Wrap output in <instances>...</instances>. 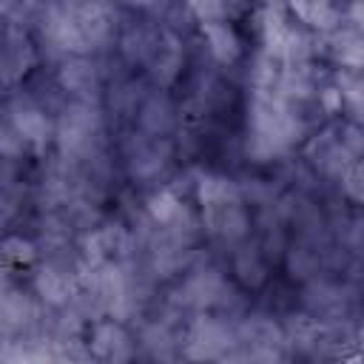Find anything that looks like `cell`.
<instances>
[{
    "instance_id": "obj_4",
    "label": "cell",
    "mask_w": 364,
    "mask_h": 364,
    "mask_svg": "<svg viewBox=\"0 0 364 364\" xmlns=\"http://www.w3.org/2000/svg\"><path fill=\"white\" fill-rule=\"evenodd\" d=\"M125 159H128L131 176L151 179V176L162 173L165 165L171 162V145L165 142V136H151L142 131L125 142Z\"/></svg>"
},
{
    "instance_id": "obj_25",
    "label": "cell",
    "mask_w": 364,
    "mask_h": 364,
    "mask_svg": "<svg viewBox=\"0 0 364 364\" xmlns=\"http://www.w3.org/2000/svg\"><path fill=\"white\" fill-rule=\"evenodd\" d=\"M26 148H28V145L23 142V136L17 134V128L11 125V119H3V122H0V156L14 159V156H20Z\"/></svg>"
},
{
    "instance_id": "obj_13",
    "label": "cell",
    "mask_w": 364,
    "mask_h": 364,
    "mask_svg": "<svg viewBox=\"0 0 364 364\" xmlns=\"http://www.w3.org/2000/svg\"><path fill=\"white\" fill-rule=\"evenodd\" d=\"M290 9L301 23L318 31H333L341 23V14L333 6V0H290Z\"/></svg>"
},
{
    "instance_id": "obj_11",
    "label": "cell",
    "mask_w": 364,
    "mask_h": 364,
    "mask_svg": "<svg viewBox=\"0 0 364 364\" xmlns=\"http://www.w3.org/2000/svg\"><path fill=\"white\" fill-rule=\"evenodd\" d=\"M34 318H37V307L26 293L14 287H6L0 293V327L3 330H11V333L26 330Z\"/></svg>"
},
{
    "instance_id": "obj_28",
    "label": "cell",
    "mask_w": 364,
    "mask_h": 364,
    "mask_svg": "<svg viewBox=\"0 0 364 364\" xmlns=\"http://www.w3.org/2000/svg\"><path fill=\"white\" fill-rule=\"evenodd\" d=\"M128 3H136V6H148L151 0H128Z\"/></svg>"
},
{
    "instance_id": "obj_9",
    "label": "cell",
    "mask_w": 364,
    "mask_h": 364,
    "mask_svg": "<svg viewBox=\"0 0 364 364\" xmlns=\"http://www.w3.org/2000/svg\"><path fill=\"white\" fill-rule=\"evenodd\" d=\"M57 80H60V88L65 94H74L77 100H91V94L97 91L100 71H97V65L85 54H71L63 63Z\"/></svg>"
},
{
    "instance_id": "obj_14",
    "label": "cell",
    "mask_w": 364,
    "mask_h": 364,
    "mask_svg": "<svg viewBox=\"0 0 364 364\" xmlns=\"http://www.w3.org/2000/svg\"><path fill=\"white\" fill-rule=\"evenodd\" d=\"M202 31H205V40H208V48L210 54L219 60V63H233L239 54H242V43L236 37V31L225 23V20H213V23H202Z\"/></svg>"
},
{
    "instance_id": "obj_3",
    "label": "cell",
    "mask_w": 364,
    "mask_h": 364,
    "mask_svg": "<svg viewBox=\"0 0 364 364\" xmlns=\"http://www.w3.org/2000/svg\"><path fill=\"white\" fill-rule=\"evenodd\" d=\"M233 344H239L236 330L222 318L202 316L193 321V327L188 333V355L191 358H228Z\"/></svg>"
},
{
    "instance_id": "obj_17",
    "label": "cell",
    "mask_w": 364,
    "mask_h": 364,
    "mask_svg": "<svg viewBox=\"0 0 364 364\" xmlns=\"http://www.w3.org/2000/svg\"><path fill=\"white\" fill-rule=\"evenodd\" d=\"M156 37H159V31H154V28H148V26H131V28L122 34L119 48H122L125 60H131V63H145V60L151 57V51H154Z\"/></svg>"
},
{
    "instance_id": "obj_18",
    "label": "cell",
    "mask_w": 364,
    "mask_h": 364,
    "mask_svg": "<svg viewBox=\"0 0 364 364\" xmlns=\"http://www.w3.org/2000/svg\"><path fill=\"white\" fill-rule=\"evenodd\" d=\"M233 270H236L239 282H245L247 287H259L264 282V276H267L262 247H242V250H236Z\"/></svg>"
},
{
    "instance_id": "obj_15",
    "label": "cell",
    "mask_w": 364,
    "mask_h": 364,
    "mask_svg": "<svg viewBox=\"0 0 364 364\" xmlns=\"http://www.w3.org/2000/svg\"><path fill=\"white\" fill-rule=\"evenodd\" d=\"M330 54H333L344 68H358V65H361V34H358V28H355V26L333 28Z\"/></svg>"
},
{
    "instance_id": "obj_23",
    "label": "cell",
    "mask_w": 364,
    "mask_h": 364,
    "mask_svg": "<svg viewBox=\"0 0 364 364\" xmlns=\"http://www.w3.org/2000/svg\"><path fill=\"white\" fill-rule=\"evenodd\" d=\"M338 97L347 100L353 108L361 105V77H358V68H341L338 74Z\"/></svg>"
},
{
    "instance_id": "obj_19",
    "label": "cell",
    "mask_w": 364,
    "mask_h": 364,
    "mask_svg": "<svg viewBox=\"0 0 364 364\" xmlns=\"http://www.w3.org/2000/svg\"><path fill=\"white\" fill-rule=\"evenodd\" d=\"M304 301L316 316H333L341 310V290L327 282H316V284H310Z\"/></svg>"
},
{
    "instance_id": "obj_20",
    "label": "cell",
    "mask_w": 364,
    "mask_h": 364,
    "mask_svg": "<svg viewBox=\"0 0 364 364\" xmlns=\"http://www.w3.org/2000/svg\"><path fill=\"white\" fill-rule=\"evenodd\" d=\"M185 202L171 191V188H162V191H156L151 199H148V216L156 222V225H168L173 216H176V210L182 208Z\"/></svg>"
},
{
    "instance_id": "obj_7",
    "label": "cell",
    "mask_w": 364,
    "mask_h": 364,
    "mask_svg": "<svg viewBox=\"0 0 364 364\" xmlns=\"http://www.w3.org/2000/svg\"><path fill=\"white\" fill-rule=\"evenodd\" d=\"M34 290L46 304H68L77 290V270H68V264L60 262H46L34 273Z\"/></svg>"
},
{
    "instance_id": "obj_16",
    "label": "cell",
    "mask_w": 364,
    "mask_h": 364,
    "mask_svg": "<svg viewBox=\"0 0 364 364\" xmlns=\"http://www.w3.org/2000/svg\"><path fill=\"white\" fill-rule=\"evenodd\" d=\"M199 202H202V208L228 205V202H242V191H239V185L230 182L228 176L208 173V176L199 179Z\"/></svg>"
},
{
    "instance_id": "obj_10",
    "label": "cell",
    "mask_w": 364,
    "mask_h": 364,
    "mask_svg": "<svg viewBox=\"0 0 364 364\" xmlns=\"http://www.w3.org/2000/svg\"><path fill=\"white\" fill-rule=\"evenodd\" d=\"M91 350H94L97 358H105V361H122V358H131L134 355L131 336L117 321H97L94 324Z\"/></svg>"
},
{
    "instance_id": "obj_21",
    "label": "cell",
    "mask_w": 364,
    "mask_h": 364,
    "mask_svg": "<svg viewBox=\"0 0 364 364\" xmlns=\"http://www.w3.org/2000/svg\"><path fill=\"white\" fill-rule=\"evenodd\" d=\"M287 267L296 279H310L318 270V253L310 245H299L287 253Z\"/></svg>"
},
{
    "instance_id": "obj_27",
    "label": "cell",
    "mask_w": 364,
    "mask_h": 364,
    "mask_svg": "<svg viewBox=\"0 0 364 364\" xmlns=\"http://www.w3.org/2000/svg\"><path fill=\"white\" fill-rule=\"evenodd\" d=\"M338 176H341L344 193H347L353 202H358V199H361V165H358V159H353Z\"/></svg>"
},
{
    "instance_id": "obj_12",
    "label": "cell",
    "mask_w": 364,
    "mask_h": 364,
    "mask_svg": "<svg viewBox=\"0 0 364 364\" xmlns=\"http://www.w3.org/2000/svg\"><path fill=\"white\" fill-rule=\"evenodd\" d=\"M176 125V108L165 94H154L139 105V128L151 136H165Z\"/></svg>"
},
{
    "instance_id": "obj_6",
    "label": "cell",
    "mask_w": 364,
    "mask_h": 364,
    "mask_svg": "<svg viewBox=\"0 0 364 364\" xmlns=\"http://www.w3.org/2000/svg\"><path fill=\"white\" fill-rule=\"evenodd\" d=\"M202 222H205V230L210 236L225 239V242H239L250 230V216H247V210H245L242 202L202 208Z\"/></svg>"
},
{
    "instance_id": "obj_2",
    "label": "cell",
    "mask_w": 364,
    "mask_h": 364,
    "mask_svg": "<svg viewBox=\"0 0 364 364\" xmlns=\"http://www.w3.org/2000/svg\"><path fill=\"white\" fill-rule=\"evenodd\" d=\"M65 11L82 40L85 54L111 40L114 26H117V11L108 0H74L65 6Z\"/></svg>"
},
{
    "instance_id": "obj_1",
    "label": "cell",
    "mask_w": 364,
    "mask_h": 364,
    "mask_svg": "<svg viewBox=\"0 0 364 364\" xmlns=\"http://www.w3.org/2000/svg\"><path fill=\"white\" fill-rule=\"evenodd\" d=\"M54 136L60 145V154L65 159H82L94 151H100V136H102V111L91 100H74L63 108Z\"/></svg>"
},
{
    "instance_id": "obj_26",
    "label": "cell",
    "mask_w": 364,
    "mask_h": 364,
    "mask_svg": "<svg viewBox=\"0 0 364 364\" xmlns=\"http://www.w3.org/2000/svg\"><path fill=\"white\" fill-rule=\"evenodd\" d=\"M188 11L202 23H213V20H225L228 17L222 0H188Z\"/></svg>"
},
{
    "instance_id": "obj_24",
    "label": "cell",
    "mask_w": 364,
    "mask_h": 364,
    "mask_svg": "<svg viewBox=\"0 0 364 364\" xmlns=\"http://www.w3.org/2000/svg\"><path fill=\"white\" fill-rule=\"evenodd\" d=\"M0 253H3V259L14 262V264H28V262L37 256L34 245H31L28 239H20V236H11V239H6V242L0 245Z\"/></svg>"
},
{
    "instance_id": "obj_22",
    "label": "cell",
    "mask_w": 364,
    "mask_h": 364,
    "mask_svg": "<svg viewBox=\"0 0 364 364\" xmlns=\"http://www.w3.org/2000/svg\"><path fill=\"white\" fill-rule=\"evenodd\" d=\"M142 344L148 347V353L154 358H168L171 355V347H173V336L168 330V324H151L145 333H142Z\"/></svg>"
},
{
    "instance_id": "obj_5",
    "label": "cell",
    "mask_w": 364,
    "mask_h": 364,
    "mask_svg": "<svg viewBox=\"0 0 364 364\" xmlns=\"http://www.w3.org/2000/svg\"><path fill=\"white\" fill-rule=\"evenodd\" d=\"M9 119L17 128V134L23 136V142L31 148H43L54 136V125H51L46 108L37 105L31 97H17L9 105Z\"/></svg>"
},
{
    "instance_id": "obj_8",
    "label": "cell",
    "mask_w": 364,
    "mask_h": 364,
    "mask_svg": "<svg viewBox=\"0 0 364 364\" xmlns=\"http://www.w3.org/2000/svg\"><path fill=\"white\" fill-rule=\"evenodd\" d=\"M145 63H148L151 77L159 85H171L182 71V43L171 31H159V37L154 43V51Z\"/></svg>"
}]
</instances>
